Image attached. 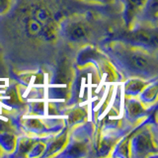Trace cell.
<instances>
[{"label":"cell","instance_id":"cell-4","mask_svg":"<svg viewBox=\"0 0 158 158\" xmlns=\"http://www.w3.org/2000/svg\"><path fill=\"white\" fill-rule=\"evenodd\" d=\"M25 34L31 39H44L46 40V29L43 25L37 21L34 17L27 13L24 19Z\"/></svg>","mask_w":158,"mask_h":158},{"label":"cell","instance_id":"cell-7","mask_svg":"<svg viewBox=\"0 0 158 158\" xmlns=\"http://www.w3.org/2000/svg\"><path fill=\"white\" fill-rule=\"evenodd\" d=\"M12 0H0V15L5 13L10 8Z\"/></svg>","mask_w":158,"mask_h":158},{"label":"cell","instance_id":"cell-5","mask_svg":"<svg viewBox=\"0 0 158 158\" xmlns=\"http://www.w3.org/2000/svg\"><path fill=\"white\" fill-rule=\"evenodd\" d=\"M148 0H126V17L131 22L133 17L144 7Z\"/></svg>","mask_w":158,"mask_h":158},{"label":"cell","instance_id":"cell-6","mask_svg":"<svg viewBox=\"0 0 158 158\" xmlns=\"http://www.w3.org/2000/svg\"><path fill=\"white\" fill-rule=\"evenodd\" d=\"M135 40L140 44H153L156 47V34L150 30H141L137 31Z\"/></svg>","mask_w":158,"mask_h":158},{"label":"cell","instance_id":"cell-2","mask_svg":"<svg viewBox=\"0 0 158 158\" xmlns=\"http://www.w3.org/2000/svg\"><path fill=\"white\" fill-rule=\"evenodd\" d=\"M28 14L41 23L46 29V41H52L56 38L57 28L53 15L46 5L34 4L30 7Z\"/></svg>","mask_w":158,"mask_h":158},{"label":"cell","instance_id":"cell-1","mask_svg":"<svg viewBox=\"0 0 158 158\" xmlns=\"http://www.w3.org/2000/svg\"><path fill=\"white\" fill-rule=\"evenodd\" d=\"M120 57L128 69L136 73H149L156 70L155 58L141 51H123L120 52Z\"/></svg>","mask_w":158,"mask_h":158},{"label":"cell","instance_id":"cell-3","mask_svg":"<svg viewBox=\"0 0 158 158\" xmlns=\"http://www.w3.org/2000/svg\"><path fill=\"white\" fill-rule=\"evenodd\" d=\"M64 34L68 41L72 43H83L89 37V27L83 21H72L66 24Z\"/></svg>","mask_w":158,"mask_h":158},{"label":"cell","instance_id":"cell-8","mask_svg":"<svg viewBox=\"0 0 158 158\" xmlns=\"http://www.w3.org/2000/svg\"><path fill=\"white\" fill-rule=\"evenodd\" d=\"M86 1H91V2H96V3H101V4H106L113 2L114 0H86Z\"/></svg>","mask_w":158,"mask_h":158}]
</instances>
